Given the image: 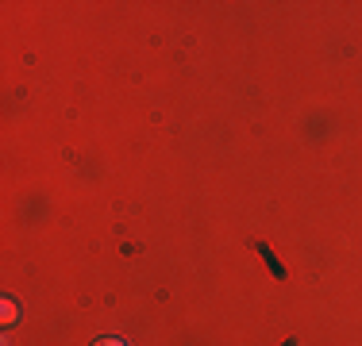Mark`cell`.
<instances>
[{"instance_id": "1", "label": "cell", "mask_w": 362, "mask_h": 346, "mask_svg": "<svg viewBox=\"0 0 362 346\" xmlns=\"http://www.w3.org/2000/svg\"><path fill=\"white\" fill-rule=\"evenodd\" d=\"M12 319H16V304H12V300H4V323H12Z\"/></svg>"}, {"instance_id": "2", "label": "cell", "mask_w": 362, "mask_h": 346, "mask_svg": "<svg viewBox=\"0 0 362 346\" xmlns=\"http://www.w3.org/2000/svg\"><path fill=\"white\" fill-rule=\"evenodd\" d=\"M93 346H127L124 339H100V342H93Z\"/></svg>"}]
</instances>
